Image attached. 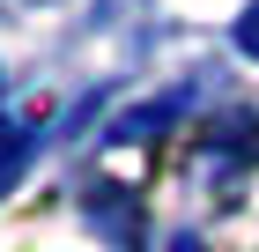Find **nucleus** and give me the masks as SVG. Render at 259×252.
<instances>
[{"label":"nucleus","instance_id":"nucleus-1","mask_svg":"<svg viewBox=\"0 0 259 252\" xmlns=\"http://www.w3.org/2000/svg\"><path fill=\"white\" fill-rule=\"evenodd\" d=\"M237 38H244V52H259V8L244 15V30H237Z\"/></svg>","mask_w":259,"mask_h":252}]
</instances>
